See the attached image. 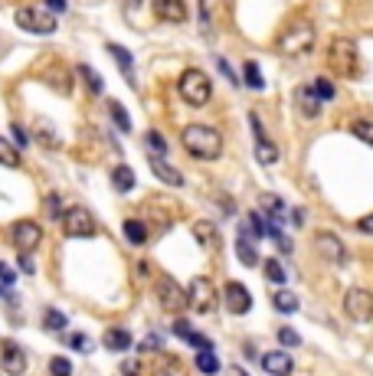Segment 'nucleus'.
<instances>
[{
	"instance_id": "nucleus-34",
	"label": "nucleus",
	"mask_w": 373,
	"mask_h": 376,
	"mask_svg": "<svg viewBox=\"0 0 373 376\" xmlns=\"http://www.w3.org/2000/svg\"><path fill=\"white\" fill-rule=\"evenodd\" d=\"M266 275H268V281H275V285H282V281H285V269L278 265L275 258H266Z\"/></svg>"
},
{
	"instance_id": "nucleus-3",
	"label": "nucleus",
	"mask_w": 373,
	"mask_h": 376,
	"mask_svg": "<svg viewBox=\"0 0 373 376\" xmlns=\"http://www.w3.org/2000/svg\"><path fill=\"white\" fill-rule=\"evenodd\" d=\"M328 65L337 75H347V79H357L360 75V56H357V46L351 40H334L328 46Z\"/></svg>"
},
{
	"instance_id": "nucleus-45",
	"label": "nucleus",
	"mask_w": 373,
	"mask_h": 376,
	"mask_svg": "<svg viewBox=\"0 0 373 376\" xmlns=\"http://www.w3.org/2000/svg\"><path fill=\"white\" fill-rule=\"evenodd\" d=\"M216 65L223 69V75H226V79H229V82H233V86H236V82H239V75H236L233 69H229V63H226V59H216Z\"/></svg>"
},
{
	"instance_id": "nucleus-52",
	"label": "nucleus",
	"mask_w": 373,
	"mask_h": 376,
	"mask_svg": "<svg viewBox=\"0 0 373 376\" xmlns=\"http://www.w3.org/2000/svg\"><path fill=\"white\" fill-rule=\"evenodd\" d=\"M121 373H125V376H138V363H131V360H128V363L121 366Z\"/></svg>"
},
{
	"instance_id": "nucleus-12",
	"label": "nucleus",
	"mask_w": 373,
	"mask_h": 376,
	"mask_svg": "<svg viewBox=\"0 0 373 376\" xmlns=\"http://www.w3.org/2000/svg\"><path fill=\"white\" fill-rule=\"evenodd\" d=\"M314 249H318V256H324L328 262H334V265H341L344 258H347V249H344V242L334 233H321V236H314Z\"/></svg>"
},
{
	"instance_id": "nucleus-27",
	"label": "nucleus",
	"mask_w": 373,
	"mask_h": 376,
	"mask_svg": "<svg viewBox=\"0 0 373 376\" xmlns=\"http://www.w3.org/2000/svg\"><path fill=\"white\" fill-rule=\"evenodd\" d=\"M193 236L200 239V246H206V249L220 246V236H216V229L210 223H197V226H193Z\"/></svg>"
},
{
	"instance_id": "nucleus-16",
	"label": "nucleus",
	"mask_w": 373,
	"mask_h": 376,
	"mask_svg": "<svg viewBox=\"0 0 373 376\" xmlns=\"http://www.w3.org/2000/svg\"><path fill=\"white\" fill-rule=\"evenodd\" d=\"M154 13L167 23H183L187 20V3L183 0H154Z\"/></svg>"
},
{
	"instance_id": "nucleus-4",
	"label": "nucleus",
	"mask_w": 373,
	"mask_h": 376,
	"mask_svg": "<svg viewBox=\"0 0 373 376\" xmlns=\"http://www.w3.org/2000/svg\"><path fill=\"white\" fill-rule=\"evenodd\" d=\"M177 92H181V98L187 105L203 108L210 102V79H206V72H200V69H187V72L181 75V82H177Z\"/></svg>"
},
{
	"instance_id": "nucleus-41",
	"label": "nucleus",
	"mask_w": 373,
	"mask_h": 376,
	"mask_svg": "<svg viewBox=\"0 0 373 376\" xmlns=\"http://www.w3.org/2000/svg\"><path fill=\"white\" fill-rule=\"evenodd\" d=\"M183 340H187L190 347H197V350H210V340H206L203 334H197V331H190L187 337H183Z\"/></svg>"
},
{
	"instance_id": "nucleus-29",
	"label": "nucleus",
	"mask_w": 373,
	"mask_h": 376,
	"mask_svg": "<svg viewBox=\"0 0 373 376\" xmlns=\"http://www.w3.org/2000/svg\"><path fill=\"white\" fill-rule=\"evenodd\" d=\"M351 131L357 134L360 141H367L373 148V121H363V118H357V121H351Z\"/></svg>"
},
{
	"instance_id": "nucleus-47",
	"label": "nucleus",
	"mask_w": 373,
	"mask_h": 376,
	"mask_svg": "<svg viewBox=\"0 0 373 376\" xmlns=\"http://www.w3.org/2000/svg\"><path fill=\"white\" fill-rule=\"evenodd\" d=\"M13 138H17V144H20V148H26V144H30V138H26L23 125H13Z\"/></svg>"
},
{
	"instance_id": "nucleus-1",
	"label": "nucleus",
	"mask_w": 373,
	"mask_h": 376,
	"mask_svg": "<svg viewBox=\"0 0 373 376\" xmlns=\"http://www.w3.org/2000/svg\"><path fill=\"white\" fill-rule=\"evenodd\" d=\"M181 144L197 161H213V157H220V150H223L220 131L210 128V125H187L181 131Z\"/></svg>"
},
{
	"instance_id": "nucleus-2",
	"label": "nucleus",
	"mask_w": 373,
	"mask_h": 376,
	"mask_svg": "<svg viewBox=\"0 0 373 376\" xmlns=\"http://www.w3.org/2000/svg\"><path fill=\"white\" fill-rule=\"evenodd\" d=\"M314 49V26L311 20H291L282 36H278V53L282 56H308Z\"/></svg>"
},
{
	"instance_id": "nucleus-18",
	"label": "nucleus",
	"mask_w": 373,
	"mask_h": 376,
	"mask_svg": "<svg viewBox=\"0 0 373 376\" xmlns=\"http://www.w3.org/2000/svg\"><path fill=\"white\" fill-rule=\"evenodd\" d=\"M108 53L115 56V63H118V69H121V75H125V82L135 86V63H131L128 49H125V46H118V43H108Z\"/></svg>"
},
{
	"instance_id": "nucleus-17",
	"label": "nucleus",
	"mask_w": 373,
	"mask_h": 376,
	"mask_svg": "<svg viewBox=\"0 0 373 376\" xmlns=\"http://www.w3.org/2000/svg\"><path fill=\"white\" fill-rule=\"evenodd\" d=\"M295 105H298V111L305 115V118H318L321 115V98L314 95V88L311 86H301L298 92H295Z\"/></svg>"
},
{
	"instance_id": "nucleus-44",
	"label": "nucleus",
	"mask_w": 373,
	"mask_h": 376,
	"mask_svg": "<svg viewBox=\"0 0 373 376\" xmlns=\"http://www.w3.org/2000/svg\"><path fill=\"white\" fill-rule=\"evenodd\" d=\"M213 3H216V0H200V17H203L206 26L213 23Z\"/></svg>"
},
{
	"instance_id": "nucleus-37",
	"label": "nucleus",
	"mask_w": 373,
	"mask_h": 376,
	"mask_svg": "<svg viewBox=\"0 0 373 376\" xmlns=\"http://www.w3.org/2000/svg\"><path fill=\"white\" fill-rule=\"evenodd\" d=\"M43 324H46V331H59V327H66V314L63 311H46Z\"/></svg>"
},
{
	"instance_id": "nucleus-20",
	"label": "nucleus",
	"mask_w": 373,
	"mask_h": 376,
	"mask_svg": "<svg viewBox=\"0 0 373 376\" xmlns=\"http://www.w3.org/2000/svg\"><path fill=\"white\" fill-rule=\"evenodd\" d=\"M151 171L158 173V177L167 183V187H181V183H183L181 171H177V167H171V164H164L160 157H151Z\"/></svg>"
},
{
	"instance_id": "nucleus-10",
	"label": "nucleus",
	"mask_w": 373,
	"mask_h": 376,
	"mask_svg": "<svg viewBox=\"0 0 373 376\" xmlns=\"http://www.w3.org/2000/svg\"><path fill=\"white\" fill-rule=\"evenodd\" d=\"M0 366H3V373H10V376L26 373V354H23V347L17 340H3V347H0Z\"/></svg>"
},
{
	"instance_id": "nucleus-39",
	"label": "nucleus",
	"mask_w": 373,
	"mask_h": 376,
	"mask_svg": "<svg viewBox=\"0 0 373 376\" xmlns=\"http://www.w3.org/2000/svg\"><path fill=\"white\" fill-rule=\"evenodd\" d=\"M46 213L53 216V219H63V200H59V196H50V200H46Z\"/></svg>"
},
{
	"instance_id": "nucleus-43",
	"label": "nucleus",
	"mask_w": 373,
	"mask_h": 376,
	"mask_svg": "<svg viewBox=\"0 0 373 376\" xmlns=\"http://www.w3.org/2000/svg\"><path fill=\"white\" fill-rule=\"evenodd\" d=\"M13 281H17L13 269H10V265H3V262H0V285H3V288H13Z\"/></svg>"
},
{
	"instance_id": "nucleus-50",
	"label": "nucleus",
	"mask_w": 373,
	"mask_h": 376,
	"mask_svg": "<svg viewBox=\"0 0 373 376\" xmlns=\"http://www.w3.org/2000/svg\"><path fill=\"white\" fill-rule=\"evenodd\" d=\"M174 331H177V337H187V334H190V324H187V321H177V324H174Z\"/></svg>"
},
{
	"instance_id": "nucleus-51",
	"label": "nucleus",
	"mask_w": 373,
	"mask_h": 376,
	"mask_svg": "<svg viewBox=\"0 0 373 376\" xmlns=\"http://www.w3.org/2000/svg\"><path fill=\"white\" fill-rule=\"evenodd\" d=\"M160 344V337L158 334H154V337H148V340H144V344H141V350H154V347Z\"/></svg>"
},
{
	"instance_id": "nucleus-30",
	"label": "nucleus",
	"mask_w": 373,
	"mask_h": 376,
	"mask_svg": "<svg viewBox=\"0 0 373 376\" xmlns=\"http://www.w3.org/2000/svg\"><path fill=\"white\" fill-rule=\"evenodd\" d=\"M108 111H112V118H115L118 131H128L131 128V118H128V111L118 105V102H108Z\"/></svg>"
},
{
	"instance_id": "nucleus-6",
	"label": "nucleus",
	"mask_w": 373,
	"mask_h": 376,
	"mask_svg": "<svg viewBox=\"0 0 373 376\" xmlns=\"http://www.w3.org/2000/svg\"><path fill=\"white\" fill-rule=\"evenodd\" d=\"M187 304H190L197 314H210L216 308V288L210 279H193L190 288H187Z\"/></svg>"
},
{
	"instance_id": "nucleus-46",
	"label": "nucleus",
	"mask_w": 373,
	"mask_h": 376,
	"mask_svg": "<svg viewBox=\"0 0 373 376\" xmlns=\"http://www.w3.org/2000/svg\"><path fill=\"white\" fill-rule=\"evenodd\" d=\"M20 269L26 272V275H33L36 272V265H33V258H30V252H20Z\"/></svg>"
},
{
	"instance_id": "nucleus-21",
	"label": "nucleus",
	"mask_w": 373,
	"mask_h": 376,
	"mask_svg": "<svg viewBox=\"0 0 373 376\" xmlns=\"http://www.w3.org/2000/svg\"><path fill=\"white\" fill-rule=\"evenodd\" d=\"M112 187H115L118 194H128V190H135V171L125 167V164H118L115 171H112Z\"/></svg>"
},
{
	"instance_id": "nucleus-36",
	"label": "nucleus",
	"mask_w": 373,
	"mask_h": 376,
	"mask_svg": "<svg viewBox=\"0 0 373 376\" xmlns=\"http://www.w3.org/2000/svg\"><path fill=\"white\" fill-rule=\"evenodd\" d=\"M311 88H314V95H318L321 102H330V98H334V86H330L328 79H318Z\"/></svg>"
},
{
	"instance_id": "nucleus-53",
	"label": "nucleus",
	"mask_w": 373,
	"mask_h": 376,
	"mask_svg": "<svg viewBox=\"0 0 373 376\" xmlns=\"http://www.w3.org/2000/svg\"><path fill=\"white\" fill-rule=\"evenodd\" d=\"M3 291H7V288H3V285H0V298H3Z\"/></svg>"
},
{
	"instance_id": "nucleus-31",
	"label": "nucleus",
	"mask_w": 373,
	"mask_h": 376,
	"mask_svg": "<svg viewBox=\"0 0 373 376\" xmlns=\"http://www.w3.org/2000/svg\"><path fill=\"white\" fill-rule=\"evenodd\" d=\"M243 72H245V86H249V88H256V92H259V88H266V82H262V75H259V65L256 63H245Z\"/></svg>"
},
{
	"instance_id": "nucleus-15",
	"label": "nucleus",
	"mask_w": 373,
	"mask_h": 376,
	"mask_svg": "<svg viewBox=\"0 0 373 376\" xmlns=\"http://www.w3.org/2000/svg\"><path fill=\"white\" fill-rule=\"evenodd\" d=\"M236 256H239V262L243 265H259V252H256V246H252V229H239V236H236Z\"/></svg>"
},
{
	"instance_id": "nucleus-42",
	"label": "nucleus",
	"mask_w": 373,
	"mask_h": 376,
	"mask_svg": "<svg viewBox=\"0 0 373 376\" xmlns=\"http://www.w3.org/2000/svg\"><path fill=\"white\" fill-rule=\"evenodd\" d=\"M69 344H73L75 350H82V354H89V350H92V340H89L86 334H73V337H69Z\"/></svg>"
},
{
	"instance_id": "nucleus-7",
	"label": "nucleus",
	"mask_w": 373,
	"mask_h": 376,
	"mask_svg": "<svg viewBox=\"0 0 373 376\" xmlns=\"http://www.w3.org/2000/svg\"><path fill=\"white\" fill-rule=\"evenodd\" d=\"M17 23L23 30L30 33H53L56 30V13L53 10H43V7H20L17 10Z\"/></svg>"
},
{
	"instance_id": "nucleus-35",
	"label": "nucleus",
	"mask_w": 373,
	"mask_h": 376,
	"mask_svg": "<svg viewBox=\"0 0 373 376\" xmlns=\"http://www.w3.org/2000/svg\"><path fill=\"white\" fill-rule=\"evenodd\" d=\"M50 373H53V376H73V363H69L66 357H53V363H50Z\"/></svg>"
},
{
	"instance_id": "nucleus-8",
	"label": "nucleus",
	"mask_w": 373,
	"mask_h": 376,
	"mask_svg": "<svg viewBox=\"0 0 373 376\" xmlns=\"http://www.w3.org/2000/svg\"><path fill=\"white\" fill-rule=\"evenodd\" d=\"M344 311H347V318L357 324L373 321V295L363 288H351L344 295Z\"/></svg>"
},
{
	"instance_id": "nucleus-40",
	"label": "nucleus",
	"mask_w": 373,
	"mask_h": 376,
	"mask_svg": "<svg viewBox=\"0 0 373 376\" xmlns=\"http://www.w3.org/2000/svg\"><path fill=\"white\" fill-rule=\"evenodd\" d=\"M278 340H282L285 347H298L301 344V337L291 331V327H282V331H278Z\"/></svg>"
},
{
	"instance_id": "nucleus-23",
	"label": "nucleus",
	"mask_w": 373,
	"mask_h": 376,
	"mask_svg": "<svg viewBox=\"0 0 373 376\" xmlns=\"http://www.w3.org/2000/svg\"><path fill=\"white\" fill-rule=\"evenodd\" d=\"M102 340H105L108 350H118V354H121V350H128V347H131V334L121 331V327H112V331H105Z\"/></svg>"
},
{
	"instance_id": "nucleus-49",
	"label": "nucleus",
	"mask_w": 373,
	"mask_h": 376,
	"mask_svg": "<svg viewBox=\"0 0 373 376\" xmlns=\"http://www.w3.org/2000/svg\"><path fill=\"white\" fill-rule=\"evenodd\" d=\"M46 7H50L53 13H63L66 10V0H46Z\"/></svg>"
},
{
	"instance_id": "nucleus-11",
	"label": "nucleus",
	"mask_w": 373,
	"mask_h": 376,
	"mask_svg": "<svg viewBox=\"0 0 373 376\" xmlns=\"http://www.w3.org/2000/svg\"><path fill=\"white\" fill-rule=\"evenodd\" d=\"M158 298H160V308H167V311L187 308V291L174 279H158Z\"/></svg>"
},
{
	"instance_id": "nucleus-26",
	"label": "nucleus",
	"mask_w": 373,
	"mask_h": 376,
	"mask_svg": "<svg viewBox=\"0 0 373 376\" xmlns=\"http://www.w3.org/2000/svg\"><path fill=\"white\" fill-rule=\"evenodd\" d=\"M193 363H197V370H200V373H206V376H216V370H220V360H216L213 350H200Z\"/></svg>"
},
{
	"instance_id": "nucleus-13",
	"label": "nucleus",
	"mask_w": 373,
	"mask_h": 376,
	"mask_svg": "<svg viewBox=\"0 0 373 376\" xmlns=\"http://www.w3.org/2000/svg\"><path fill=\"white\" fill-rule=\"evenodd\" d=\"M226 308H229L233 314L249 311V308H252V295H249V288L239 285V281H229V285H226Z\"/></svg>"
},
{
	"instance_id": "nucleus-5",
	"label": "nucleus",
	"mask_w": 373,
	"mask_h": 376,
	"mask_svg": "<svg viewBox=\"0 0 373 376\" xmlns=\"http://www.w3.org/2000/svg\"><path fill=\"white\" fill-rule=\"evenodd\" d=\"M63 233L69 239H92L96 236V219L82 206H69L63 213Z\"/></svg>"
},
{
	"instance_id": "nucleus-38",
	"label": "nucleus",
	"mask_w": 373,
	"mask_h": 376,
	"mask_svg": "<svg viewBox=\"0 0 373 376\" xmlns=\"http://www.w3.org/2000/svg\"><path fill=\"white\" fill-rule=\"evenodd\" d=\"M148 144H151V150H154V154H160V157L167 154V141L160 138L158 131H148Z\"/></svg>"
},
{
	"instance_id": "nucleus-19",
	"label": "nucleus",
	"mask_w": 373,
	"mask_h": 376,
	"mask_svg": "<svg viewBox=\"0 0 373 376\" xmlns=\"http://www.w3.org/2000/svg\"><path fill=\"white\" fill-rule=\"evenodd\" d=\"M259 203H262V210L268 213V219H272V223H285V219H288L285 200H282L278 194H262V200H259Z\"/></svg>"
},
{
	"instance_id": "nucleus-28",
	"label": "nucleus",
	"mask_w": 373,
	"mask_h": 376,
	"mask_svg": "<svg viewBox=\"0 0 373 376\" xmlns=\"http://www.w3.org/2000/svg\"><path fill=\"white\" fill-rule=\"evenodd\" d=\"M0 164L3 167H20V150L13 148L7 138H0Z\"/></svg>"
},
{
	"instance_id": "nucleus-33",
	"label": "nucleus",
	"mask_w": 373,
	"mask_h": 376,
	"mask_svg": "<svg viewBox=\"0 0 373 376\" xmlns=\"http://www.w3.org/2000/svg\"><path fill=\"white\" fill-rule=\"evenodd\" d=\"M259 161L262 164H275L278 161V150H275V144H272V141H259Z\"/></svg>"
},
{
	"instance_id": "nucleus-48",
	"label": "nucleus",
	"mask_w": 373,
	"mask_h": 376,
	"mask_svg": "<svg viewBox=\"0 0 373 376\" xmlns=\"http://www.w3.org/2000/svg\"><path fill=\"white\" fill-rule=\"evenodd\" d=\"M357 229H360V233H373V213H370V216H363L360 223H357Z\"/></svg>"
},
{
	"instance_id": "nucleus-32",
	"label": "nucleus",
	"mask_w": 373,
	"mask_h": 376,
	"mask_svg": "<svg viewBox=\"0 0 373 376\" xmlns=\"http://www.w3.org/2000/svg\"><path fill=\"white\" fill-rule=\"evenodd\" d=\"M79 75L89 82V88H92V95H102V79L96 75V69L92 65H79Z\"/></svg>"
},
{
	"instance_id": "nucleus-9",
	"label": "nucleus",
	"mask_w": 373,
	"mask_h": 376,
	"mask_svg": "<svg viewBox=\"0 0 373 376\" xmlns=\"http://www.w3.org/2000/svg\"><path fill=\"white\" fill-rule=\"evenodd\" d=\"M40 239H43V229H40V223H33V219H20V223L10 226V242L20 252H33V249L40 246Z\"/></svg>"
},
{
	"instance_id": "nucleus-25",
	"label": "nucleus",
	"mask_w": 373,
	"mask_h": 376,
	"mask_svg": "<svg viewBox=\"0 0 373 376\" xmlns=\"http://www.w3.org/2000/svg\"><path fill=\"white\" fill-rule=\"evenodd\" d=\"M272 304H275V311H282V314L298 311V298H295L291 291H285V288H278L275 295H272Z\"/></svg>"
},
{
	"instance_id": "nucleus-24",
	"label": "nucleus",
	"mask_w": 373,
	"mask_h": 376,
	"mask_svg": "<svg viewBox=\"0 0 373 376\" xmlns=\"http://www.w3.org/2000/svg\"><path fill=\"white\" fill-rule=\"evenodd\" d=\"M167 203H171V200H164V206H158V200H151V203L144 206V213H148L158 226H171L174 216H171V206H167Z\"/></svg>"
},
{
	"instance_id": "nucleus-14",
	"label": "nucleus",
	"mask_w": 373,
	"mask_h": 376,
	"mask_svg": "<svg viewBox=\"0 0 373 376\" xmlns=\"http://www.w3.org/2000/svg\"><path fill=\"white\" fill-rule=\"evenodd\" d=\"M262 370L272 376H288L291 370H295V363H291V357L285 354V350H268V354H262Z\"/></svg>"
},
{
	"instance_id": "nucleus-22",
	"label": "nucleus",
	"mask_w": 373,
	"mask_h": 376,
	"mask_svg": "<svg viewBox=\"0 0 373 376\" xmlns=\"http://www.w3.org/2000/svg\"><path fill=\"white\" fill-rule=\"evenodd\" d=\"M125 239H128L131 246H144V242H148V223H141V219H125Z\"/></svg>"
}]
</instances>
